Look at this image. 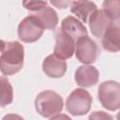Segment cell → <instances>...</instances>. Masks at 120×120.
<instances>
[{"instance_id": "cell-6", "label": "cell", "mask_w": 120, "mask_h": 120, "mask_svg": "<svg viewBox=\"0 0 120 120\" xmlns=\"http://www.w3.org/2000/svg\"><path fill=\"white\" fill-rule=\"evenodd\" d=\"M99 52H100L97 43L88 36L80 38L76 42L75 54L81 63L90 65L96 62Z\"/></svg>"}, {"instance_id": "cell-11", "label": "cell", "mask_w": 120, "mask_h": 120, "mask_svg": "<svg viewBox=\"0 0 120 120\" xmlns=\"http://www.w3.org/2000/svg\"><path fill=\"white\" fill-rule=\"evenodd\" d=\"M42 70L50 78H61L67 71V63L55 54H50L43 60Z\"/></svg>"}, {"instance_id": "cell-17", "label": "cell", "mask_w": 120, "mask_h": 120, "mask_svg": "<svg viewBox=\"0 0 120 120\" xmlns=\"http://www.w3.org/2000/svg\"><path fill=\"white\" fill-rule=\"evenodd\" d=\"M47 4L48 3L46 1H23L22 2V6L27 10H30L32 13L42 9L44 7L47 6Z\"/></svg>"}, {"instance_id": "cell-22", "label": "cell", "mask_w": 120, "mask_h": 120, "mask_svg": "<svg viewBox=\"0 0 120 120\" xmlns=\"http://www.w3.org/2000/svg\"><path fill=\"white\" fill-rule=\"evenodd\" d=\"M116 120H120V111L117 112V114H116Z\"/></svg>"}, {"instance_id": "cell-10", "label": "cell", "mask_w": 120, "mask_h": 120, "mask_svg": "<svg viewBox=\"0 0 120 120\" xmlns=\"http://www.w3.org/2000/svg\"><path fill=\"white\" fill-rule=\"evenodd\" d=\"M60 30L76 42L80 38L87 36L88 33L82 22L73 16H68L62 21Z\"/></svg>"}, {"instance_id": "cell-2", "label": "cell", "mask_w": 120, "mask_h": 120, "mask_svg": "<svg viewBox=\"0 0 120 120\" xmlns=\"http://www.w3.org/2000/svg\"><path fill=\"white\" fill-rule=\"evenodd\" d=\"M62 97L52 90L40 92L35 99L36 111L43 117H52L63 110Z\"/></svg>"}, {"instance_id": "cell-21", "label": "cell", "mask_w": 120, "mask_h": 120, "mask_svg": "<svg viewBox=\"0 0 120 120\" xmlns=\"http://www.w3.org/2000/svg\"><path fill=\"white\" fill-rule=\"evenodd\" d=\"M52 5H54V6H56V7H58V8H67V6H68V5H71V2H51Z\"/></svg>"}, {"instance_id": "cell-14", "label": "cell", "mask_w": 120, "mask_h": 120, "mask_svg": "<svg viewBox=\"0 0 120 120\" xmlns=\"http://www.w3.org/2000/svg\"><path fill=\"white\" fill-rule=\"evenodd\" d=\"M32 15L38 18L44 29L53 30L58 23V16L56 11L49 6H46L42 9L32 13Z\"/></svg>"}, {"instance_id": "cell-16", "label": "cell", "mask_w": 120, "mask_h": 120, "mask_svg": "<svg viewBox=\"0 0 120 120\" xmlns=\"http://www.w3.org/2000/svg\"><path fill=\"white\" fill-rule=\"evenodd\" d=\"M102 9L112 22L120 20V0H105Z\"/></svg>"}, {"instance_id": "cell-1", "label": "cell", "mask_w": 120, "mask_h": 120, "mask_svg": "<svg viewBox=\"0 0 120 120\" xmlns=\"http://www.w3.org/2000/svg\"><path fill=\"white\" fill-rule=\"evenodd\" d=\"M24 49L19 41L2 40L0 68L5 76L19 72L23 66Z\"/></svg>"}, {"instance_id": "cell-20", "label": "cell", "mask_w": 120, "mask_h": 120, "mask_svg": "<svg viewBox=\"0 0 120 120\" xmlns=\"http://www.w3.org/2000/svg\"><path fill=\"white\" fill-rule=\"evenodd\" d=\"M49 120H72V119L69 116H68L67 114L60 113V114H56V115L51 117Z\"/></svg>"}, {"instance_id": "cell-12", "label": "cell", "mask_w": 120, "mask_h": 120, "mask_svg": "<svg viewBox=\"0 0 120 120\" xmlns=\"http://www.w3.org/2000/svg\"><path fill=\"white\" fill-rule=\"evenodd\" d=\"M75 81L79 86L91 87L94 86L99 79L98 70L91 65L81 66L75 71Z\"/></svg>"}, {"instance_id": "cell-15", "label": "cell", "mask_w": 120, "mask_h": 120, "mask_svg": "<svg viewBox=\"0 0 120 120\" xmlns=\"http://www.w3.org/2000/svg\"><path fill=\"white\" fill-rule=\"evenodd\" d=\"M0 83H1L0 103H1V107H5V106L10 104L13 100V89H12V86L9 83L8 80L5 77H1Z\"/></svg>"}, {"instance_id": "cell-4", "label": "cell", "mask_w": 120, "mask_h": 120, "mask_svg": "<svg viewBox=\"0 0 120 120\" xmlns=\"http://www.w3.org/2000/svg\"><path fill=\"white\" fill-rule=\"evenodd\" d=\"M98 100L102 107L109 111L120 109V83L115 81H105L98 86Z\"/></svg>"}, {"instance_id": "cell-19", "label": "cell", "mask_w": 120, "mask_h": 120, "mask_svg": "<svg viewBox=\"0 0 120 120\" xmlns=\"http://www.w3.org/2000/svg\"><path fill=\"white\" fill-rule=\"evenodd\" d=\"M2 120H24L21 115L16 114V113H8L6 114Z\"/></svg>"}, {"instance_id": "cell-5", "label": "cell", "mask_w": 120, "mask_h": 120, "mask_svg": "<svg viewBox=\"0 0 120 120\" xmlns=\"http://www.w3.org/2000/svg\"><path fill=\"white\" fill-rule=\"evenodd\" d=\"M44 31V27L37 17L30 14L21 21L18 26V37L25 42L31 43L38 40Z\"/></svg>"}, {"instance_id": "cell-18", "label": "cell", "mask_w": 120, "mask_h": 120, "mask_svg": "<svg viewBox=\"0 0 120 120\" xmlns=\"http://www.w3.org/2000/svg\"><path fill=\"white\" fill-rule=\"evenodd\" d=\"M88 120H113V118L108 112L103 111H96L89 115Z\"/></svg>"}, {"instance_id": "cell-3", "label": "cell", "mask_w": 120, "mask_h": 120, "mask_svg": "<svg viewBox=\"0 0 120 120\" xmlns=\"http://www.w3.org/2000/svg\"><path fill=\"white\" fill-rule=\"evenodd\" d=\"M92 97L82 88L74 89L67 98L66 110L74 116L85 115L91 109Z\"/></svg>"}, {"instance_id": "cell-8", "label": "cell", "mask_w": 120, "mask_h": 120, "mask_svg": "<svg viewBox=\"0 0 120 120\" xmlns=\"http://www.w3.org/2000/svg\"><path fill=\"white\" fill-rule=\"evenodd\" d=\"M112 22V21L103 11V9L96 10L88 20L90 31L92 35L97 38H102Z\"/></svg>"}, {"instance_id": "cell-9", "label": "cell", "mask_w": 120, "mask_h": 120, "mask_svg": "<svg viewBox=\"0 0 120 120\" xmlns=\"http://www.w3.org/2000/svg\"><path fill=\"white\" fill-rule=\"evenodd\" d=\"M102 48L108 52L120 51V20L112 22L101 38Z\"/></svg>"}, {"instance_id": "cell-13", "label": "cell", "mask_w": 120, "mask_h": 120, "mask_svg": "<svg viewBox=\"0 0 120 120\" xmlns=\"http://www.w3.org/2000/svg\"><path fill=\"white\" fill-rule=\"evenodd\" d=\"M98 10L97 6L92 1H73L71 2L70 11L82 22H88L91 15Z\"/></svg>"}, {"instance_id": "cell-7", "label": "cell", "mask_w": 120, "mask_h": 120, "mask_svg": "<svg viewBox=\"0 0 120 120\" xmlns=\"http://www.w3.org/2000/svg\"><path fill=\"white\" fill-rule=\"evenodd\" d=\"M75 51V41L64 34L60 29L55 34V45L53 49V54L57 57L66 60L74 54Z\"/></svg>"}]
</instances>
